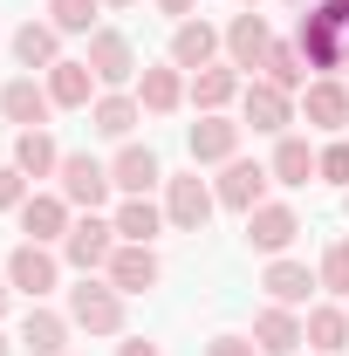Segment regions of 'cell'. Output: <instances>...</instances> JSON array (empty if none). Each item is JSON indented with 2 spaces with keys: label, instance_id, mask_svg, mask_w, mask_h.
Masks as SVG:
<instances>
[{
  "label": "cell",
  "instance_id": "obj_40",
  "mask_svg": "<svg viewBox=\"0 0 349 356\" xmlns=\"http://www.w3.org/2000/svg\"><path fill=\"white\" fill-rule=\"evenodd\" d=\"M103 7H137V0H103Z\"/></svg>",
  "mask_w": 349,
  "mask_h": 356
},
{
  "label": "cell",
  "instance_id": "obj_16",
  "mask_svg": "<svg viewBox=\"0 0 349 356\" xmlns=\"http://www.w3.org/2000/svg\"><path fill=\"white\" fill-rule=\"evenodd\" d=\"M267 48H274V35H267V21L247 7V14H233V28H226V62L233 69H267Z\"/></svg>",
  "mask_w": 349,
  "mask_h": 356
},
{
  "label": "cell",
  "instance_id": "obj_39",
  "mask_svg": "<svg viewBox=\"0 0 349 356\" xmlns=\"http://www.w3.org/2000/svg\"><path fill=\"white\" fill-rule=\"evenodd\" d=\"M7 295H14V281H7V274H0V315H7Z\"/></svg>",
  "mask_w": 349,
  "mask_h": 356
},
{
  "label": "cell",
  "instance_id": "obj_7",
  "mask_svg": "<svg viewBox=\"0 0 349 356\" xmlns=\"http://www.w3.org/2000/svg\"><path fill=\"white\" fill-rule=\"evenodd\" d=\"M240 117H247L254 131H267V137H288V124H295V96H288V89H274V83L261 76V83L240 89Z\"/></svg>",
  "mask_w": 349,
  "mask_h": 356
},
{
  "label": "cell",
  "instance_id": "obj_2",
  "mask_svg": "<svg viewBox=\"0 0 349 356\" xmlns=\"http://www.w3.org/2000/svg\"><path fill=\"white\" fill-rule=\"evenodd\" d=\"M295 48H302L308 69H349V35L336 28V14H329L322 0L302 14V42H295Z\"/></svg>",
  "mask_w": 349,
  "mask_h": 356
},
{
  "label": "cell",
  "instance_id": "obj_11",
  "mask_svg": "<svg viewBox=\"0 0 349 356\" xmlns=\"http://www.w3.org/2000/svg\"><path fill=\"white\" fill-rule=\"evenodd\" d=\"M267 165H247V158H226V172H219V206H233V213H254V206H267Z\"/></svg>",
  "mask_w": 349,
  "mask_h": 356
},
{
  "label": "cell",
  "instance_id": "obj_33",
  "mask_svg": "<svg viewBox=\"0 0 349 356\" xmlns=\"http://www.w3.org/2000/svg\"><path fill=\"white\" fill-rule=\"evenodd\" d=\"M315 274H322V288H329V295H343V302H349V240H329Z\"/></svg>",
  "mask_w": 349,
  "mask_h": 356
},
{
  "label": "cell",
  "instance_id": "obj_21",
  "mask_svg": "<svg viewBox=\"0 0 349 356\" xmlns=\"http://www.w3.org/2000/svg\"><path fill=\"white\" fill-rule=\"evenodd\" d=\"M254 343H261V356H295L308 343V336H302V315L281 309V302H267V309L254 315Z\"/></svg>",
  "mask_w": 349,
  "mask_h": 356
},
{
  "label": "cell",
  "instance_id": "obj_43",
  "mask_svg": "<svg viewBox=\"0 0 349 356\" xmlns=\"http://www.w3.org/2000/svg\"><path fill=\"white\" fill-rule=\"evenodd\" d=\"M343 213H349V192H343Z\"/></svg>",
  "mask_w": 349,
  "mask_h": 356
},
{
  "label": "cell",
  "instance_id": "obj_12",
  "mask_svg": "<svg viewBox=\"0 0 349 356\" xmlns=\"http://www.w3.org/2000/svg\"><path fill=\"white\" fill-rule=\"evenodd\" d=\"M158 274H165L158 254H151V247H131V240H124V247L110 254V267H103V281H110L117 295H144V288H158Z\"/></svg>",
  "mask_w": 349,
  "mask_h": 356
},
{
  "label": "cell",
  "instance_id": "obj_41",
  "mask_svg": "<svg viewBox=\"0 0 349 356\" xmlns=\"http://www.w3.org/2000/svg\"><path fill=\"white\" fill-rule=\"evenodd\" d=\"M0 356H14V343H7V336H0Z\"/></svg>",
  "mask_w": 349,
  "mask_h": 356
},
{
  "label": "cell",
  "instance_id": "obj_42",
  "mask_svg": "<svg viewBox=\"0 0 349 356\" xmlns=\"http://www.w3.org/2000/svg\"><path fill=\"white\" fill-rule=\"evenodd\" d=\"M240 7H261V0H240Z\"/></svg>",
  "mask_w": 349,
  "mask_h": 356
},
{
  "label": "cell",
  "instance_id": "obj_19",
  "mask_svg": "<svg viewBox=\"0 0 349 356\" xmlns=\"http://www.w3.org/2000/svg\"><path fill=\"white\" fill-rule=\"evenodd\" d=\"M302 117L315 124V131H343V124H349V83L315 76V83L302 89Z\"/></svg>",
  "mask_w": 349,
  "mask_h": 356
},
{
  "label": "cell",
  "instance_id": "obj_26",
  "mask_svg": "<svg viewBox=\"0 0 349 356\" xmlns=\"http://www.w3.org/2000/svg\"><path fill=\"white\" fill-rule=\"evenodd\" d=\"M302 336L315 343V356L349 350V309H329V302H315V309L302 315Z\"/></svg>",
  "mask_w": 349,
  "mask_h": 356
},
{
  "label": "cell",
  "instance_id": "obj_37",
  "mask_svg": "<svg viewBox=\"0 0 349 356\" xmlns=\"http://www.w3.org/2000/svg\"><path fill=\"white\" fill-rule=\"evenodd\" d=\"M158 14H172V21H192V14H199V0H158Z\"/></svg>",
  "mask_w": 349,
  "mask_h": 356
},
{
  "label": "cell",
  "instance_id": "obj_25",
  "mask_svg": "<svg viewBox=\"0 0 349 356\" xmlns=\"http://www.w3.org/2000/svg\"><path fill=\"white\" fill-rule=\"evenodd\" d=\"M14 62H21V69H55V62H62V28H55V21H21Z\"/></svg>",
  "mask_w": 349,
  "mask_h": 356
},
{
  "label": "cell",
  "instance_id": "obj_18",
  "mask_svg": "<svg viewBox=\"0 0 349 356\" xmlns=\"http://www.w3.org/2000/svg\"><path fill=\"white\" fill-rule=\"evenodd\" d=\"M110 178H117V192H124V199H144V192L165 178V165H158V151H151V144H124V151L110 158Z\"/></svg>",
  "mask_w": 349,
  "mask_h": 356
},
{
  "label": "cell",
  "instance_id": "obj_24",
  "mask_svg": "<svg viewBox=\"0 0 349 356\" xmlns=\"http://www.w3.org/2000/svg\"><path fill=\"white\" fill-rule=\"evenodd\" d=\"M96 89H103V83H96L89 62H69V55H62V62L48 69V96H55V110H89Z\"/></svg>",
  "mask_w": 349,
  "mask_h": 356
},
{
  "label": "cell",
  "instance_id": "obj_14",
  "mask_svg": "<svg viewBox=\"0 0 349 356\" xmlns=\"http://www.w3.org/2000/svg\"><path fill=\"white\" fill-rule=\"evenodd\" d=\"M295 233H302V220H295V206H254L247 213V247H261V254H288L295 247Z\"/></svg>",
  "mask_w": 349,
  "mask_h": 356
},
{
  "label": "cell",
  "instance_id": "obj_27",
  "mask_svg": "<svg viewBox=\"0 0 349 356\" xmlns=\"http://www.w3.org/2000/svg\"><path fill=\"white\" fill-rule=\"evenodd\" d=\"M233 96H240V69H233V62H213V69H199V76H192V103H199V117L226 110Z\"/></svg>",
  "mask_w": 349,
  "mask_h": 356
},
{
  "label": "cell",
  "instance_id": "obj_5",
  "mask_svg": "<svg viewBox=\"0 0 349 356\" xmlns=\"http://www.w3.org/2000/svg\"><path fill=\"white\" fill-rule=\"evenodd\" d=\"M55 178H62V199H69V206H83V213H96V206L117 192L110 165H96L89 151H62V172H55Z\"/></svg>",
  "mask_w": 349,
  "mask_h": 356
},
{
  "label": "cell",
  "instance_id": "obj_38",
  "mask_svg": "<svg viewBox=\"0 0 349 356\" xmlns=\"http://www.w3.org/2000/svg\"><path fill=\"white\" fill-rule=\"evenodd\" d=\"M117 356H158V343H151V336H131V343H124Z\"/></svg>",
  "mask_w": 349,
  "mask_h": 356
},
{
  "label": "cell",
  "instance_id": "obj_8",
  "mask_svg": "<svg viewBox=\"0 0 349 356\" xmlns=\"http://www.w3.org/2000/svg\"><path fill=\"white\" fill-rule=\"evenodd\" d=\"M7 281H14V288H21V295H28V302H42L48 288H55V281H62V261H55V254H48L42 240H21V247H14V254H7Z\"/></svg>",
  "mask_w": 349,
  "mask_h": 356
},
{
  "label": "cell",
  "instance_id": "obj_9",
  "mask_svg": "<svg viewBox=\"0 0 349 356\" xmlns=\"http://www.w3.org/2000/svg\"><path fill=\"white\" fill-rule=\"evenodd\" d=\"M0 117H7V124H21V131H48V117H55V96H48V83H35V76H14V83L0 89Z\"/></svg>",
  "mask_w": 349,
  "mask_h": 356
},
{
  "label": "cell",
  "instance_id": "obj_4",
  "mask_svg": "<svg viewBox=\"0 0 349 356\" xmlns=\"http://www.w3.org/2000/svg\"><path fill=\"white\" fill-rule=\"evenodd\" d=\"M213 206H219V192H213V185H206L199 172H185V178H165V220H172L178 233H206Z\"/></svg>",
  "mask_w": 349,
  "mask_h": 356
},
{
  "label": "cell",
  "instance_id": "obj_35",
  "mask_svg": "<svg viewBox=\"0 0 349 356\" xmlns=\"http://www.w3.org/2000/svg\"><path fill=\"white\" fill-rule=\"evenodd\" d=\"M21 199H28V172L21 165H0V213H21Z\"/></svg>",
  "mask_w": 349,
  "mask_h": 356
},
{
  "label": "cell",
  "instance_id": "obj_22",
  "mask_svg": "<svg viewBox=\"0 0 349 356\" xmlns=\"http://www.w3.org/2000/svg\"><path fill=\"white\" fill-rule=\"evenodd\" d=\"M137 124H144L137 89H103V96L89 103V131H103V137H131Z\"/></svg>",
  "mask_w": 349,
  "mask_h": 356
},
{
  "label": "cell",
  "instance_id": "obj_15",
  "mask_svg": "<svg viewBox=\"0 0 349 356\" xmlns=\"http://www.w3.org/2000/svg\"><path fill=\"white\" fill-rule=\"evenodd\" d=\"M69 199H62V192H28V199H21V233H28V240H69Z\"/></svg>",
  "mask_w": 349,
  "mask_h": 356
},
{
  "label": "cell",
  "instance_id": "obj_36",
  "mask_svg": "<svg viewBox=\"0 0 349 356\" xmlns=\"http://www.w3.org/2000/svg\"><path fill=\"white\" fill-rule=\"evenodd\" d=\"M206 356H261V343H254V336H213Z\"/></svg>",
  "mask_w": 349,
  "mask_h": 356
},
{
  "label": "cell",
  "instance_id": "obj_34",
  "mask_svg": "<svg viewBox=\"0 0 349 356\" xmlns=\"http://www.w3.org/2000/svg\"><path fill=\"white\" fill-rule=\"evenodd\" d=\"M315 178H329V185H343V192H349V144H343V137L315 151Z\"/></svg>",
  "mask_w": 349,
  "mask_h": 356
},
{
  "label": "cell",
  "instance_id": "obj_32",
  "mask_svg": "<svg viewBox=\"0 0 349 356\" xmlns=\"http://www.w3.org/2000/svg\"><path fill=\"white\" fill-rule=\"evenodd\" d=\"M96 14H103V0H48V21L62 35H96Z\"/></svg>",
  "mask_w": 349,
  "mask_h": 356
},
{
  "label": "cell",
  "instance_id": "obj_6",
  "mask_svg": "<svg viewBox=\"0 0 349 356\" xmlns=\"http://www.w3.org/2000/svg\"><path fill=\"white\" fill-rule=\"evenodd\" d=\"M83 62L96 69V83H103V89H124L137 76V48H131V35H117V28H96Z\"/></svg>",
  "mask_w": 349,
  "mask_h": 356
},
{
  "label": "cell",
  "instance_id": "obj_29",
  "mask_svg": "<svg viewBox=\"0 0 349 356\" xmlns=\"http://www.w3.org/2000/svg\"><path fill=\"white\" fill-rule=\"evenodd\" d=\"M267 172H274V185H308V178H315V151H308V137H281L274 158H267Z\"/></svg>",
  "mask_w": 349,
  "mask_h": 356
},
{
  "label": "cell",
  "instance_id": "obj_1",
  "mask_svg": "<svg viewBox=\"0 0 349 356\" xmlns=\"http://www.w3.org/2000/svg\"><path fill=\"white\" fill-rule=\"evenodd\" d=\"M69 322L89 329V336H117V329H124V295H117L110 281L83 274V281L69 288Z\"/></svg>",
  "mask_w": 349,
  "mask_h": 356
},
{
  "label": "cell",
  "instance_id": "obj_30",
  "mask_svg": "<svg viewBox=\"0 0 349 356\" xmlns=\"http://www.w3.org/2000/svg\"><path fill=\"white\" fill-rule=\"evenodd\" d=\"M261 76H267L274 89H288V96L315 83V76H308V62H302V48H295V42H274V48H267V69H261Z\"/></svg>",
  "mask_w": 349,
  "mask_h": 356
},
{
  "label": "cell",
  "instance_id": "obj_10",
  "mask_svg": "<svg viewBox=\"0 0 349 356\" xmlns=\"http://www.w3.org/2000/svg\"><path fill=\"white\" fill-rule=\"evenodd\" d=\"M240 131H247V124H233L226 110L199 117L192 137H185V144H192V165H226V158H240Z\"/></svg>",
  "mask_w": 349,
  "mask_h": 356
},
{
  "label": "cell",
  "instance_id": "obj_28",
  "mask_svg": "<svg viewBox=\"0 0 349 356\" xmlns=\"http://www.w3.org/2000/svg\"><path fill=\"white\" fill-rule=\"evenodd\" d=\"M165 226H172L165 206H151V199H124V206H117V240H131V247H151Z\"/></svg>",
  "mask_w": 349,
  "mask_h": 356
},
{
  "label": "cell",
  "instance_id": "obj_20",
  "mask_svg": "<svg viewBox=\"0 0 349 356\" xmlns=\"http://www.w3.org/2000/svg\"><path fill=\"white\" fill-rule=\"evenodd\" d=\"M69 329H76L69 315H55V309L35 302V309L21 315V350L28 356H69Z\"/></svg>",
  "mask_w": 349,
  "mask_h": 356
},
{
  "label": "cell",
  "instance_id": "obj_3",
  "mask_svg": "<svg viewBox=\"0 0 349 356\" xmlns=\"http://www.w3.org/2000/svg\"><path fill=\"white\" fill-rule=\"evenodd\" d=\"M124 240H117V220H103V213H83V220L69 226V240H62V261L83 267V274H96V267H110V254H117Z\"/></svg>",
  "mask_w": 349,
  "mask_h": 356
},
{
  "label": "cell",
  "instance_id": "obj_17",
  "mask_svg": "<svg viewBox=\"0 0 349 356\" xmlns=\"http://www.w3.org/2000/svg\"><path fill=\"white\" fill-rule=\"evenodd\" d=\"M219 42H226V35H219L213 21H199V14H192V21H178V35H172V62L185 69V76H199V69H213Z\"/></svg>",
  "mask_w": 349,
  "mask_h": 356
},
{
  "label": "cell",
  "instance_id": "obj_13",
  "mask_svg": "<svg viewBox=\"0 0 349 356\" xmlns=\"http://www.w3.org/2000/svg\"><path fill=\"white\" fill-rule=\"evenodd\" d=\"M185 96H192V76H185L178 62H165V69H144V76H137V103H144V117H172Z\"/></svg>",
  "mask_w": 349,
  "mask_h": 356
},
{
  "label": "cell",
  "instance_id": "obj_23",
  "mask_svg": "<svg viewBox=\"0 0 349 356\" xmlns=\"http://www.w3.org/2000/svg\"><path fill=\"white\" fill-rule=\"evenodd\" d=\"M261 288H267V302H281V309H308V295L322 288V274H308L302 261H274L261 274Z\"/></svg>",
  "mask_w": 349,
  "mask_h": 356
},
{
  "label": "cell",
  "instance_id": "obj_31",
  "mask_svg": "<svg viewBox=\"0 0 349 356\" xmlns=\"http://www.w3.org/2000/svg\"><path fill=\"white\" fill-rule=\"evenodd\" d=\"M14 165H21L28 178H48V172H62V151H55L48 131H21L14 137Z\"/></svg>",
  "mask_w": 349,
  "mask_h": 356
}]
</instances>
